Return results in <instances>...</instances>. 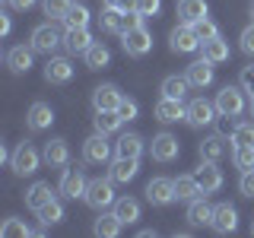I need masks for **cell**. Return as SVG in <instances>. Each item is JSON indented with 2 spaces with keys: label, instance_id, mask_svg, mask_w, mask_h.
<instances>
[{
  "label": "cell",
  "instance_id": "obj_1",
  "mask_svg": "<svg viewBox=\"0 0 254 238\" xmlns=\"http://www.w3.org/2000/svg\"><path fill=\"white\" fill-rule=\"evenodd\" d=\"M83 200L86 206H92V210H108V206H115V181L111 178H92L89 181V187H86V194H83Z\"/></svg>",
  "mask_w": 254,
  "mask_h": 238
},
{
  "label": "cell",
  "instance_id": "obj_21",
  "mask_svg": "<svg viewBox=\"0 0 254 238\" xmlns=\"http://www.w3.org/2000/svg\"><path fill=\"white\" fill-rule=\"evenodd\" d=\"M92 45L95 42H92L89 26H86V29H67V35H64V48H67L70 54H86Z\"/></svg>",
  "mask_w": 254,
  "mask_h": 238
},
{
  "label": "cell",
  "instance_id": "obj_56",
  "mask_svg": "<svg viewBox=\"0 0 254 238\" xmlns=\"http://www.w3.org/2000/svg\"><path fill=\"white\" fill-rule=\"evenodd\" d=\"M3 3H10V0H3Z\"/></svg>",
  "mask_w": 254,
  "mask_h": 238
},
{
  "label": "cell",
  "instance_id": "obj_52",
  "mask_svg": "<svg viewBox=\"0 0 254 238\" xmlns=\"http://www.w3.org/2000/svg\"><path fill=\"white\" fill-rule=\"evenodd\" d=\"M102 3H105V6H115V3H118V0H102Z\"/></svg>",
  "mask_w": 254,
  "mask_h": 238
},
{
  "label": "cell",
  "instance_id": "obj_32",
  "mask_svg": "<svg viewBox=\"0 0 254 238\" xmlns=\"http://www.w3.org/2000/svg\"><path fill=\"white\" fill-rule=\"evenodd\" d=\"M226 156V140L222 137H206L200 143V162H219Z\"/></svg>",
  "mask_w": 254,
  "mask_h": 238
},
{
  "label": "cell",
  "instance_id": "obj_18",
  "mask_svg": "<svg viewBox=\"0 0 254 238\" xmlns=\"http://www.w3.org/2000/svg\"><path fill=\"white\" fill-rule=\"evenodd\" d=\"M32 54H35V48L32 45H16L6 51V67L13 70V73H29L32 70Z\"/></svg>",
  "mask_w": 254,
  "mask_h": 238
},
{
  "label": "cell",
  "instance_id": "obj_46",
  "mask_svg": "<svg viewBox=\"0 0 254 238\" xmlns=\"http://www.w3.org/2000/svg\"><path fill=\"white\" fill-rule=\"evenodd\" d=\"M143 19H146V16H143L140 10L124 13V29H121V35H124V32H130V29H137V26H143Z\"/></svg>",
  "mask_w": 254,
  "mask_h": 238
},
{
  "label": "cell",
  "instance_id": "obj_35",
  "mask_svg": "<svg viewBox=\"0 0 254 238\" xmlns=\"http://www.w3.org/2000/svg\"><path fill=\"white\" fill-rule=\"evenodd\" d=\"M64 219V203L54 197L51 203H45L42 210H38V222H42V229H48V226H58V222Z\"/></svg>",
  "mask_w": 254,
  "mask_h": 238
},
{
  "label": "cell",
  "instance_id": "obj_42",
  "mask_svg": "<svg viewBox=\"0 0 254 238\" xmlns=\"http://www.w3.org/2000/svg\"><path fill=\"white\" fill-rule=\"evenodd\" d=\"M194 32L200 35V42H210V38H216V35H219L216 22H213V19H206V16H203L200 22H194Z\"/></svg>",
  "mask_w": 254,
  "mask_h": 238
},
{
  "label": "cell",
  "instance_id": "obj_37",
  "mask_svg": "<svg viewBox=\"0 0 254 238\" xmlns=\"http://www.w3.org/2000/svg\"><path fill=\"white\" fill-rule=\"evenodd\" d=\"M61 22H64L67 29H86V26H89V10H86L83 3H73Z\"/></svg>",
  "mask_w": 254,
  "mask_h": 238
},
{
  "label": "cell",
  "instance_id": "obj_55",
  "mask_svg": "<svg viewBox=\"0 0 254 238\" xmlns=\"http://www.w3.org/2000/svg\"><path fill=\"white\" fill-rule=\"evenodd\" d=\"M251 235H254V222H251Z\"/></svg>",
  "mask_w": 254,
  "mask_h": 238
},
{
  "label": "cell",
  "instance_id": "obj_34",
  "mask_svg": "<svg viewBox=\"0 0 254 238\" xmlns=\"http://www.w3.org/2000/svg\"><path fill=\"white\" fill-rule=\"evenodd\" d=\"M188 89H190L188 76H165V79H162V95H169V99H178V102H185Z\"/></svg>",
  "mask_w": 254,
  "mask_h": 238
},
{
  "label": "cell",
  "instance_id": "obj_16",
  "mask_svg": "<svg viewBox=\"0 0 254 238\" xmlns=\"http://www.w3.org/2000/svg\"><path fill=\"white\" fill-rule=\"evenodd\" d=\"M140 172V159H124V156H115V162H111L108 169V178L115 181V184H127V181H133Z\"/></svg>",
  "mask_w": 254,
  "mask_h": 238
},
{
  "label": "cell",
  "instance_id": "obj_36",
  "mask_svg": "<svg viewBox=\"0 0 254 238\" xmlns=\"http://www.w3.org/2000/svg\"><path fill=\"white\" fill-rule=\"evenodd\" d=\"M99 22H102V29L105 32H118L121 35V29H124V10H118V6H105L99 16Z\"/></svg>",
  "mask_w": 254,
  "mask_h": 238
},
{
  "label": "cell",
  "instance_id": "obj_29",
  "mask_svg": "<svg viewBox=\"0 0 254 238\" xmlns=\"http://www.w3.org/2000/svg\"><path fill=\"white\" fill-rule=\"evenodd\" d=\"M210 13L206 10V0H178V16H181V22H200L203 16Z\"/></svg>",
  "mask_w": 254,
  "mask_h": 238
},
{
  "label": "cell",
  "instance_id": "obj_28",
  "mask_svg": "<svg viewBox=\"0 0 254 238\" xmlns=\"http://www.w3.org/2000/svg\"><path fill=\"white\" fill-rule=\"evenodd\" d=\"M111 210H115V216L121 219L124 226H133V222L140 219V203L133 200V197H118Z\"/></svg>",
  "mask_w": 254,
  "mask_h": 238
},
{
  "label": "cell",
  "instance_id": "obj_33",
  "mask_svg": "<svg viewBox=\"0 0 254 238\" xmlns=\"http://www.w3.org/2000/svg\"><path fill=\"white\" fill-rule=\"evenodd\" d=\"M83 58H86V67H89V70H105V67H108V60H111V51H108V48L102 45V42H95L89 51L83 54Z\"/></svg>",
  "mask_w": 254,
  "mask_h": 238
},
{
  "label": "cell",
  "instance_id": "obj_19",
  "mask_svg": "<svg viewBox=\"0 0 254 238\" xmlns=\"http://www.w3.org/2000/svg\"><path fill=\"white\" fill-rule=\"evenodd\" d=\"M194 178L200 181L203 194H216V190L222 187V172L216 169V162H200V169L194 172Z\"/></svg>",
  "mask_w": 254,
  "mask_h": 238
},
{
  "label": "cell",
  "instance_id": "obj_23",
  "mask_svg": "<svg viewBox=\"0 0 254 238\" xmlns=\"http://www.w3.org/2000/svg\"><path fill=\"white\" fill-rule=\"evenodd\" d=\"M175 197H178V200H185V203H190V200L206 197V194H203L200 181H197L194 175H178V178H175Z\"/></svg>",
  "mask_w": 254,
  "mask_h": 238
},
{
  "label": "cell",
  "instance_id": "obj_49",
  "mask_svg": "<svg viewBox=\"0 0 254 238\" xmlns=\"http://www.w3.org/2000/svg\"><path fill=\"white\" fill-rule=\"evenodd\" d=\"M10 29H13L10 16H6V13H0V35H10Z\"/></svg>",
  "mask_w": 254,
  "mask_h": 238
},
{
  "label": "cell",
  "instance_id": "obj_5",
  "mask_svg": "<svg viewBox=\"0 0 254 238\" xmlns=\"http://www.w3.org/2000/svg\"><path fill=\"white\" fill-rule=\"evenodd\" d=\"M169 45H172V51H178V54H190V51H200L203 42H200V35L194 32V26H190V22H181V26L172 29Z\"/></svg>",
  "mask_w": 254,
  "mask_h": 238
},
{
  "label": "cell",
  "instance_id": "obj_40",
  "mask_svg": "<svg viewBox=\"0 0 254 238\" xmlns=\"http://www.w3.org/2000/svg\"><path fill=\"white\" fill-rule=\"evenodd\" d=\"M232 146H254V124H235Z\"/></svg>",
  "mask_w": 254,
  "mask_h": 238
},
{
  "label": "cell",
  "instance_id": "obj_15",
  "mask_svg": "<svg viewBox=\"0 0 254 238\" xmlns=\"http://www.w3.org/2000/svg\"><path fill=\"white\" fill-rule=\"evenodd\" d=\"M185 76H188V83H190V86H197V89H206V86L213 83V76H216V70H213V60L200 58V60L188 63Z\"/></svg>",
  "mask_w": 254,
  "mask_h": 238
},
{
  "label": "cell",
  "instance_id": "obj_41",
  "mask_svg": "<svg viewBox=\"0 0 254 238\" xmlns=\"http://www.w3.org/2000/svg\"><path fill=\"white\" fill-rule=\"evenodd\" d=\"M45 16H51V22L54 19H64V16H67V10L70 6H73V0H45Z\"/></svg>",
  "mask_w": 254,
  "mask_h": 238
},
{
  "label": "cell",
  "instance_id": "obj_51",
  "mask_svg": "<svg viewBox=\"0 0 254 238\" xmlns=\"http://www.w3.org/2000/svg\"><path fill=\"white\" fill-rule=\"evenodd\" d=\"M118 10H124V13H130V10H137V0H118Z\"/></svg>",
  "mask_w": 254,
  "mask_h": 238
},
{
  "label": "cell",
  "instance_id": "obj_3",
  "mask_svg": "<svg viewBox=\"0 0 254 238\" xmlns=\"http://www.w3.org/2000/svg\"><path fill=\"white\" fill-rule=\"evenodd\" d=\"M29 45L35 48V54H48V58H51V54L64 45V35L51 26V22H45V26H35V29H32Z\"/></svg>",
  "mask_w": 254,
  "mask_h": 238
},
{
  "label": "cell",
  "instance_id": "obj_22",
  "mask_svg": "<svg viewBox=\"0 0 254 238\" xmlns=\"http://www.w3.org/2000/svg\"><path fill=\"white\" fill-rule=\"evenodd\" d=\"M42 159L51 169H64V165L70 162V146H67V140H51V143H45V153H42Z\"/></svg>",
  "mask_w": 254,
  "mask_h": 238
},
{
  "label": "cell",
  "instance_id": "obj_6",
  "mask_svg": "<svg viewBox=\"0 0 254 238\" xmlns=\"http://www.w3.org/2000/svg\"><path fill=\"white\" fill-rule=\"evenodd\" d=\"M111 153H115V149H111L108 137H105V133H99V130L83 143V162H89V165H105L108 159H111Z\"/></svg>",
  "mask_w": 254,
  "mask_h": 238
},
{
  "label": "cell",
  "instance_id": "obj_47",
  "mask_svg": "<svg viewBox=\"0 0 254 238\" xmlns=\"http://www.w3.org/2000/svg\"><path fill=\"white\" fill-rule=\"evenodd\" d=\"M137 10L143 16H156L159 10H162V0H137Z\"/></svg>",
  "mask_w": 254,
  "mask_h": 238
},
{
  "label": "cell",
  "instance_id": "obj_17",
  "mask_svg": "<svg viewBox=\"0 0 254 238\" xmlns=\"http://www.w3.org/2000/svg\"><path fill=\"white\" fill-rule=\"evenodd\" d=\"M26 124H29V130H48V127L54 124V108L48 105V102H32V108L26 115Z\"/></svg>",
  "mask_w": 254,
  "mask_h": 238
},
{
  "label": "cell",
  "instance_id": "obj_7",
  "mask_svg": "<svg viewBox=\"0 0 254 238\" xmlns=\"http://www.w3.org/2000/svg\"><path fill=\"white\" fill-rule=\"evenodd\" d=\"M219 111H216V102H206V99H190L188 102V115H185V121L190 127H206V124H213V118H216Z\"/></svg>",
  "mask_w": 254,
  "mask_h": 238
},
{
  "label": "cell",
  "instance_id": "obj_50",
  "mask_svg": "<svg viewBox=\"0 0 254 238\" xmlns=\"http://www.w3.org/2000/svg\"><path fill=\"white\" fill-rule=\"evenodd\" d=\"M38 0H10V6H16V10H32Z\"/></svg>",
  "mask_w": 254,
  "mask_h": 238
},
{
  "label": "cell",
  "instance_id": "obj_43",
  "mask_svg": "<svg viewBox=\"0 0 254 238\" xmlns=\"http://www.w3.org/2000/svg\"><path fill=\"white\" fill-rule=\"evenodd\" d=\"M118 115L124 118V121H133V118L140 115V105L133 99H121V105H118Z\"/></svg>",
  "mask_w": 254,
  "mask_h": 238
},
{
  "label": "cell",
  "instance_id": "obj_48",
  "mask_svg": "<svg viewBox=\"0 0 254 238\" xmlns=\"http://www.w3.org/2000/svg\"><path fill=\"white\" fill-rule=\"evenodd\" d=\"M238 42H242V51L245 54H254V22L242 32V38H238Z\"/></svg>",
  "mask_w": 254,
  "mask_h": 238
},
{
  "label": "cell",
  "instance_id": "obj_26",
  "mask_svg": "<svg viewBox=\"0 0 254 238\" xmlns=\"http://www.w3.org/2000/svg\"><path fill=\"white\" fill-rule=\"evenodd\" d=\"M121 229H124V222L115 216V210H111V213H105V210H102V216L95 219L92 232L99 235V238H118V235H121Z\"/></svg>",
  "mask_w": 254,
  "mask_h": 238
},
{
  "label": "cell",
  "instance_id": "obj_11",
  "mask_svg": "<svg viewBox=\"0 0 254 238\" xmlns=\"http://www.w3.org/2000/svg\"><path fill=\"white\" fill-rule=\"evenodd\" d=\"M121 45L130 58H143V54H149V48H153V35L143 26H137V29H130V32L121 35Z\"/></svg>",
  "mask_w": 254,
  "mask_h": 238
},
{
  "label": "cell",
  "instance_id": "obj_8",
  "mask_svg": "<svg viewBox=\"0 0 254 238\" xmlns=\"http://www.w3.org/2000/svg\"><path fill=\"white\" fill-rule=\"evenodd\" d=\"M178 153H181V143L172 133H156L153 143H149V156L156 162H172V159H178Z\"/></svg>",
  "mask_w": 254,
  "mask_h": 238
},
{
  "label": "cell",
  "instance_id": "obj_38",
  "mask_svg": "<svg viewBox=\"0 0 254 238\" xmlns=\"http://www.w3.org/2000/svg\"><path fill=\"white\" fill-rule=\"evenodd\" d=\"M0 235H3V238H29V235H35V232H32L22 219L10 216V219H3V226H0Z\"/></svg>",
  "mask_w": 254,
  "mask_h": 238
},
{
  "label": "cell",
  "instance_id": "obj_2",
  "mask_svg": "<svg viewBox=\"0 0 254 238\" xmlns=\"http://www.w3.org/2000/svg\"><path fill=\"white\" fill-rule=\"evenodd\" d=\"M42 162H45V159L38 156V149L32 146V143H19V146H16V153L10 156V169H13V175H19V178L35 175Z\"/></svg>",
  "mask_w": 254,
  "mask_h": 238
},
{
  "label": "cell",
  "instance_id": "obj_9",
  "mask_svg": "<svg viewBox=\"0 0 254 238\" xmlns=\"http://www.w3.org/2000/svg\"><path fill=\"white\" fill-rule=\"evenodd\" d=\"M86 187H89V181H86V175H83V169H64V175H61V194L67 197V200H76V197H83L86 194Z\"/></svg>",
  "mask_w": 254,
  "mask_h": 238
},
{
  "label": "cell",
  "instance_id": "obj_44",
  "mask_svg": "<svg viewBox=\"0 0 254 238\" xmlns=\"http://www.w3.org/2000/svg\"><path fill=\"white\" fill-rule=\"evenodd\" d=\"M238 86H242L245 92L254 99V63L251 67H242V76H238Z\"/></svg>",
  "mask_w": 254,
  "mask_h": 238
},
{
  "label": "cell",
  "instance_id": "obj_45",
  "mask_svg": "<svg viewBox=\"0 0 254 238\" xmlns=\"http://www.w3.org/2000/svg\"><path fill=\"white\" fill-rule=\"evenodd\" d=\"M238 190H242L245 197H254V169L242 172V178H238Z\"/></svg>",
  "mask_w": 254,
  "mask_h": 238
},
{
  "label": "cell",
  "instance_id": "obj_31",
  "mask_svg": "<svg viewBox=\"0 0 254 238\" xmlns=\"http://www.w3.org/2000/svg\"><path fill=\"white\" fill-rule=\"evenodd\" d=\"M124 124V118L118 115V111H95V130L105 133V137H111V133H118Z\"/></svg>",
  "mask_w": 254,
  "mask_h": 238
},
{
  "label": "cell",
  "instance_id": "obj_10",
  "mask_svg": "<svg viewBox=\"0 0 254 238\" xmlns=\"http://www.w3.org/2000/svg\"><path fill=\"white\" fill-rule=\"evenodd\" d=\"M146 200L153 206H169L175 203L178 197H175V178H153L146 184Z\"/></svg>",
  "mask_w": 254,
  "mask_h": 238
},
{
  "label": "cell",
  "instance_id": "obj_14",
  "mask_svg": "<svg viewBox=\"0 0 254 238\" xmlns=\"http://www.w3.org/2000/svg\"><path fill=\"white\" fill-rule=\"evenodd\" d=\"M156 121H162V124H175V121H185V115H188V105H181L178 99H169V95H162V99L156 102Z\"/></svg>",
  "mask_w": 254,
  "mask_h": 238
},
{
  "label": "cell",
  "instance_id": "obj_39",
  "mask_svg": "<svg viewBox=\"0 0 254 238\" xmlns=\"http://www.w3.org/2000/svg\"><path fill=\"white\" fill-rule=\"evenodd\" d=\"M232 162L242 172L254 169V146H232Z\"/></svg>",
  "mask_w": 254,
  "mask_h": 238
},
{
  "label": "cell",
  "instance_id": "obj_25",
  "mask_svg": "<svg viewBox=\"0 0 254 238\" xmlns=\"http://www.w3.org/2000/svg\"><path fill=\"white\" fill-rule=\"evenodd\" d=\"M115 156H124V159H140L143 156V137L140 133H121L115 143Z\"/></svg>",
  "mask_w": 254,
  "mask_h": 238
},
{
  "label": "cell",
  "instance_id": "obj_20",
  "mask_svg": "<svg viewBox=\"0 0 254 238\" xmlns=\"http://www.w3.org/2000/svg\"><path fill=\"white\" fill-rule=\"evenodd\" d=\"M45 79L48 83H70V79H73V63H70L67 58H48Z\"/></svg>",
  "mask_w": 254,
  "mask_h": 238
},
{
  "label": "cell",
  "instance_id": "obj_12",
  "mask_svg": "<svg viewBox=\"0 0 254 238\" xmlns=\"http://www.w3.org/2000/svg\"><path fill=\"white\" fill-rule=\"evenodd\" d=\"M210 229H213V232H219V235L235 232V229H238V210H235L232 203H216V206H213Z\"/></svg>",
  "mask_w": 254,
  "mask_h": 238
},
{
  "label": "cell",
  "instance_id": "obj_27",
  "mask_svg": "<svg viewBox=\"0 0 254 238\" xmlns=\"http://www.w3.org/2000/svg\"><path fill=\"white\" fill-rule=\"evenodd\" d=\"M188 222L194 229H200V226H210L213 222V206L203 200V197H197V200H190L188 203Z\"/></svg>",
  "mask_w": 254,
  "mask_h": 238
},
{
  "label": "cell",
  "instance_id": "obj_4",
  "mask_svg": "<svg viewBox=\"0 0 254 238\" xmlns=\"http://www.w3.org/2000/svg\"><path fill=\"white\" fill-rule=\"evenodd\" d=\"M216 111L222 118H238L245 111V89L242 86H222L216 92Z\"/></svg>",
  "mask_w": 254,
  "mask_h": 238
},
{
  "label": "cell",
  "instance_id": "obj_54",
  "mask_svg": "<svg viewBox=\"0 0 254 238\" xmlns=\"http://www.w3.org/2000/svg\"><path fill=\"white\" fill-rule=\"evenodd\" d=\"M251 118H254V99H251Z\"/></svg>",
  "mask_w": 254,
  "mask_h": 238
},
{
  "label": "cell",
  "instance_id": "obj_13",
  "mask_svg": "<svg viewBox=\"0 0 254 238\" xmlns=\"http://www.w3.org/2000/svg\"><path fill=\"white\" fill-rule=\"evenodd\" d=\"M121 99L124 95L118 92V86H111V83H102V86L92 89V108L95 111H118Z\"/></svg>",
  "mask_w": 254,
  "mask_h": 238
},
{
  "label": "cell",
  "instance_id": "obj_53",
  "mask_svg": "<svg viewBox=\"0 0 254 238\" xmlns=\"http://www.w3.org/2000/svg\"><path fill=\"white\" fill-rule=\"evenodd\" d=\"M251 19H254V0H251Z\"/></svg>",
  "mask_w": 254,
  "mask_h": 238
},
{
  "label": "cell",
  "instance_id": "obj_30",
  "mask_svg": "<svg viewBox=\"0 0 254 238\" xmlns=\"http://www.w3.org/2000/svg\"><path fill=\"white\" fill-rule=\"evenodd\" d=\"M200 51H203V58H206V60H213V63L229 60V42H226L222 35L210 38V42H203V45H200Z\"/></svg>",
  "mask_w": 254,
  "mask_h": 238
},
{
  "label": "cell",
  "instance_id": "obj_24",
  "mask_svg": "<svg viewBox=\"0 0 254 238\" xmlns=\"http://www.w3.org/2000/svg\"><path fill=\"white\" fill-rule=\"evenodd\" d=\"M54 200V190H51V184H48V181H35V184H32L29 190H26V206L29 210H42L45 203H51Z\"/></svg>",
  "mask_w": 254,
  "mask_h": 238
}]
</instances>
